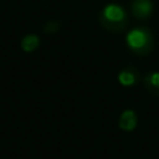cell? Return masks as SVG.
Returning a JSON list of instances; mask_svg holds the SVG:
<instances>
[{
	"instance_id": "1",
	"label": "cell",
	"mask_w": 159,
	"mask_h": 159,
	"mask_svg": "<svg viewBox=\"0 0 159 159\" xmlns=\"http://www.w3.org/2000/svg\"><path fill=\"white\" fill-rule=\"evenodd\" d=\"M102 21L104 25H109V24H114V22L124 24L125 22V14L119 6L108 5L103 11Z\"/></svg>"
},
{
	"instance_id": "3",
	"label": "cell",
	"mask_w": 159,
	"mask_h": 159,
	"mask_svg": "<svg viewBox=\"0 0 159 159\" xmlns=\"http://www.w3.org/2000/svg\"><path fill=\"white\" fill-rule=\"evenodd\" d=\"M133 14L138 19H147L152 12V2L149 0H134L132 5Z\"/></svg>"
},
{
	"instance_id": "2",
	"label": "cell",
	"mask_w": 159,
	"mask_h": 159,
	"mask_svg": "<svg viewBox=\"0 0 159 159\" xmlns=\"http://www.w3.org/2000/svg\"><path fill=\"white\" fill-rule=\"evenodd\" d=\"M127 41L128 45L133 48V50H143L147 43H148V36L143 30H133L129 32V35L127 36Z\"/></svg>"
},
{
	"instance_id": "4",
	"label": "cell",
	"mask_w": 159,
	"mask_h": 159,
	"mask_svg": "<svg viewBox=\"0 0 159 159\" xmlns=\"http://www.w3.org/2000/svg\"><path fill=\"white\" fill-rule=\"evenodd\" d=\"M135 122H137V117L133 111L123 112L119 118V125L124 130H132L135 127Z\"/></svg>"
},
{
	"instance_id": "8",
	"label": "cell",
	"mask_w": 159,
	"mask_h": 159,
	"mask_svg": "<svg viewBox=\"0 0 159 159\" xmlns=\"http://www.w3.org/2000/svg\"><path fill=\"white\" fill-rule=\"evenodd\" d=\"M150 82H152V84L154 87L159 88V73H153L150 76Z\"/></svg>"
},
{
	"instance_id": "5",
	"label": "cell",
	"mask_w": 159,
	"mask_h": 159,
	"mask_svg": "<svg viewBox=\"0 0 159 159\" xmlns=\"http://www.w3.org/2000/svg\"><path fill=\"white\" fill-rule=\"evenodd\" d=\"M39 42H40V40H39V37L36 35H27V36H25L22 39L21 47H22L24 51L31 52V51H34L39 46Z\"/></svg>"
},
{
	"instance_id": "6",
	"label": "cell",
	"mask_w": 159,
	"mask_h": 159,
	"mask_svg": "<svg viewBox=\"0 0 159 159\" xmlns=\"http://www.w3.org/2000/svg\"><path fill=\"white\" fill-rule=\"evenodd\" d=\"M119 82L124 86H130L135 82V77L130 71H123L119 75Z\"/></svg>"
},
{
	"instance_id": "7",
	"label": "cell",
	"mask_w": 159,
	"mask_h": 159,
	"mask_svg": "<svg viewBox=\"0 0 159 159\" xmlns=\"http://www.w3.org/2000/svg\"><path fill=\"white\" fill-rule=\"evenodd\" d=\"M58 30V24L55 22V21H51V22H47L43 27V31L47 32V34H53Z\"/></svg>"
}]
</instances>
